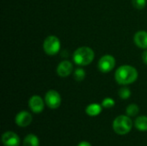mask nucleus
Listing matches in <instances>:
<instances>
[{
	"label": "nucleus",
	"mask_w": 147,
	"mask_h": 146,
	"mask_svg": "<svg viewBox=\"0 0 147 146\" xmlns=\"http://www.w3.org/2000/svg\"><path fill=\"white\" fill-rule=\"evenodd\" d=\"M140 112V108L138 105L133 103V104H130L127 106V109H126V113L129 116V117H134V116H136Z\"/></svg>",
	"instance_id": "nucleus-15"
},
{
	"label": "nucleus",
	"mask_w": 147,
	"mask_h": 146,
	"mask_svg": "<svg viewBox=\"0 0 147 146\" xmlns=\"http://www.w3.org/2000/svg\"><path fill=\"white\" fill-rule=\"evenodd\" d=\"M2 143L4 146H19L21 139L16 133L8 131L2 135Z\"/></svg>",
	"instance_id": "nucleus-7"
},
{
	"label": "nucleus",
	"mask_w": 147,
	"mask_h": 146,
	"mask_svg": "<svg viewBox=\"0 0 147 146\" xmlns=\"http://www.w3.org/2000/svg\"><path fill=\"white\" fill-rule=\"evenodd\" d=\"M130 96H131V91L127 87H123L119 90V96L123 100L128 99L130 97Z\"/></svg>",
	"instance_id": "nucleus-17"
},
{
	"label": "nucleus",
	"mask_w": 147,
	"mask_h": 146,
	"mask_svg": "<svg viewBox=\"0 0 147 146\" xmlns=\"http://www.w3.org/2000/svg\"><path fill=\"white\" fill-rule=\"evenodd\" d=\"M45 102L48 108H50L51 109H56L61 104V96L58 91L54 89H50L46 93Z\"/></svg>",
	"instance_id": "nucleus-5"
},
{
	"label": "nucleus",
	"mask_w": 147,
	"mask_h": 146,
	"mask_svg": "<svg viewBox=\"0 0 147 146\" xmlns=\"http://www.w3.org/2000/svg\"><path fill=\"white\" fill-rule=\"evenodd\" d=\"M102 110V106L98 104V103H91L90 105L87 106L85 112L89 116L94 117V116H97L101 114Z\"/></svg>",
	"instance_id": "nucleus-12"
},
{
	"label": "nucleus",
	"mask_w": 147,
	"mask_h": 146,
	"mask_svg": "<svg viewBox=\"0 0 147 146\" xmlns=\"http://www.w3.org/2000/svg\"><path fill=\"white\" fill-rule=\"evenodd\" d=\"M133 121L128 115H119L113 121V129L118 135H126L130 133Z\"/></svg>",
	"instance_id": "nucleus-3"
},
{
	"label": "nucleus",
	"mask_w": 147,
	"mask_h": 146,
	"mask_svg": "<svg viewBox=\"0 0 147 146\" xmlns=\"http://www.w3.org/2000/svg\"><path fill=\"white\" fill-rule=\"evenodd\" d=\"M115 101L109 97L105 98L102 102V108H111L115 106Z\"/></svg>",
	"instance_id": "nucleus-18"
},
{
	"label": "nucleus",
	"mask_w": 147,
	"mask_h": 146,
	"mask_svg": "<svg viewBox=\"0 0 147 146\" xmlns=\"http://www.w3.org/2000/svg\"><path fill=\"white\" fill-rule=\"evenodd\" d=\"M115 66V59L112 55H104L98 61V68L100 71L107 73L111 71Z\"/></svg>",
	"instance_id": "nucleus-6"
},
{
	"label": "nucleus",
	"mask_w": 147,
	"mask_h": 146,
	"mask_svg": "<svg viewBox=\"0 0 147 146\" xmlns=\"http://www.w3.org/2000/svg\"><path fill=\"white\" fill-rule=\"evenodd\" d=\"M28 106L34 114H40L44 109V102L40 96H33L28 101Z\"/></svg>",
	"instance_id": "nucleus-9"
},
{
	"label": "nucleus",
	"mask_w": 147,
	"mask_h": 146,
	"mask_svg": "<svg viewBox=\"0 0 147 146\" xmlns=\"http://www.w3.org/2000/svg\"><path fill=\"white\" fill-rule=\"evenodd\" d=\"M43 48L45 52L47 55L53 56L55 55L56 53L59 52L60 49V41L59 40L54 36V35H50L46 38L43 43Z\"/></svg>",
	"instance_id": "nucleus-4"
},
{
	"label": "nucleus",
	"mask_w": 147,
	"mask_h": 146,
	"mask_svg": "<svg viewBox=\"0 0 147 146\" xmlns=\"http://www.w3.org/2000/svg\"><path fill=\"white\" fill-rule=\"evenodd\" d=\"M142 59H143V62L147 65V50H146L144 52H143V54H142Z\"/></svg>",
	"instance_id": "nucleus-20"
},
{
	"label": "nucleus",
	"mask_w": 147,
	"mask_h": 146,
	"mask_svg": "<svg viewBox=\"0 0 147 146\" xmlns=\"http://www.w3.org/2000/svg\"><path fill=\"white\" fill-rule=\"evenodd\" d=\"M73 76H74L75 80H77L78 82H81V81H83V80L85 78V77H86V72L84 71V70H83V69H81V68H78V69H76V70L74 71Z\"/></svg>",
	"instance_id": "nucleus-16"
},
{
	"label": "nucleus",
	"mask_w": 147,
	"mask_h": 146,
	"mask_svg": "<svg viewBox=\"0 0 147 146\" xmlns=\"http://www.w3.org/2000/svg\"><path fill=\"white\" fill-rule=\"evenodd\" d=\"M138 76L137 70L131 65L120 66L115 74L116 82L121 85H127L134 83L137 80Z\"/></svg>",
	"instance_id": "nucleus-1"
},
{
	"label": "nucleus",
	"mask_w": 147,
	"mask_h": 146,
	"mask_svg": "<svg viewBox=\"0 0 147 146\" xmlns=\"http://www.w3.org/2000/svg\"><path fill=\"white\" fill-rule=\"evenodd\" d=\"M78 146H91V145L87 141H82L78 145Z\"/></svg>",
	"instance_id": "nucleus-21"
},
{
	"label": "nucleus",
	"mask_w": 147,
	"mask_h": 146,
	"mask_svg": "<svg viewBox=\"0 0 147 146\" xmlns=\"http://www.w3.org/2000/svg\"><path fill=\"white\" fill-rule=\"evenodd\" d=\"M134 126L140 132H147V116H139L134 121Z\"/></svg>",
	"instance_id": "nucleus-13"
},
{
	"label": "nucleus",
	"mask_w": 147,
	"mask_h": 146,
	"mask_svg": "<svg viewBox=\"0 0 147 146\" xmlns=\"http://www.w3.org/2000/svg\"><path fill=\"white\" fill-rule=\"evenodd\" d=\"M23 146H40V141L36 135L34 134H28L22 142Z\"/></svg>",
	"instance_id": "nucleus-14"
},
{
	"label": "nucleus",
	"mask_w": 147,
	"mask_h": 146,
	"mask_svg": "<svg viewBox=\"0 0 147 146\" xmlns=\"http://www.w3.org/2000/svg\"><path fill=\"white\" fill-rule=\"evenodd\" d=\"M32 120L33 117L30 113H28V111H21L16 114L15 118V122L20 127H27L31 124Z\"/></svg>",
	"instance_id": "nucleus-8"
},
{
	"label": "nucleus",
	"mask_w": 147,
	"mask_h": 146,
	"mask_svg": "<svg viewBox=\"0 0 147 146\" xmlns=\"http://www.w3.org/2000/svg\"><path fill=\"white\" fill-rule=\"evenodd\" d=\"M134 42L139 47L142 49H147V32H137L134 35Z\"/></svg>",
	"instance_id": "nucleus-11"
},
{
	"label": "nucleus",
	"mask_w": 147,
	"mask_h": 146,
	"mask_svg": "<svg viewBox=\"0 0 147 146\" xmlns=\"http://www.w3.org/2000/svg\"><path fill=\"white\" fill-rule=\"evenodd\" d=\"M133 5L138 9H142L146 5V0H132Z\"/></svg>",
	"instance_id": "nucleus-19"
},
{
	"label": "nucleus",
	"mask_w": 147,
	"mask_h": 146,
	"mask_svg": "<svg viewBox=\"0 0 147 146\" xmlns=\"http://www.w3.org/2000/svg\"><path fill=\"white\" fill-rule=\"evenodd\" d=\"M95 57V53L90 47L81 46L78 48L73 54V60L78 65H90Z\"/></svg>",
	"instance_id": "nucleus-2"
},
{
	"label": "nucleus",
	"mask_w": 147,
	"mask_h": 146,
	"mask_svg": "<svg viewBox=\"0 0 147 146\" xmlns=\"http://www.w3.org/2000/svg\"><path fill=\"white\" fill-rule=\"evenodd\" d=\"M73 71V65L70 61L65 60L59 63L57 67V73L61 77H68Z\"/></svg>",
	"instance_id": "nucleus-10"
}]
</instances>
